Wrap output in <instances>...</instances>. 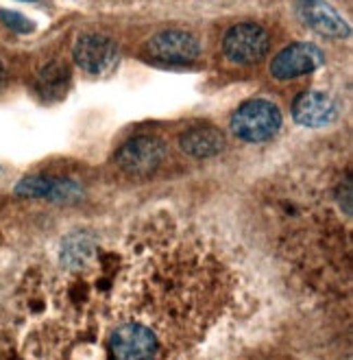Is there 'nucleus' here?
<instances>
[{
    "label": "nucleus",
    "mask_w": 353,
    "mask_h": 360,
    "mask_svg": "<svg viewBox=\"0 0 353 360\" xmlns=\"http://www.w3.org/2000/svg\"><path fill=\"white\" fill-rule=\"evenodd\" d=\"M61 269L70 275L64 360H102L107 338L127 326L151 328L185 356L222 316L232 292L222 262L168 219H151L120 247L70 236Z\"/></svg>",
    "instance_id": "f257e3e1"
},
{
    "label": "nucleus",
    "mask_w": 353,
    "mask_h": 360,
    "mask_svg": "<svg viewBox=\"0 0 353 360\" xmlns=\"http://www.w3.org/2000/svg\"><path fill=\"white\" fill-rule=\"evenodd\" d=\"M281 127V112L277 105L264 98H253L242 103L232 116V129L238 138L246 142L271 140Z\"/></svg>",
    "instance_id": "f03ea898"
},
{
    "label": "nucleus",
    "mask_w": 353,
    "mask_h": 360,
    "mask_svg": "<svg viewBox=\"0 0 353 360\" xmlns=\"http://www.w3.org/2000/svg\"><path fill=\"white\" fill-rule=\"evenodd\" d=\"M268 49H271V37H268V33L260 25L253 22L232 27L222 39L225 55L234 63H240V66L258 63L260 59L266 57Z\"/></svg>",
    "instance_id": "7ed1b4c3"
},
{
    "label": "nucleus",
    "mask_w": 353,
    "mask_h": 360,
    "mask_svg": "<svg viewBox=\"0 0 353 360\" xmlns=\"http://www.w3.org/2000/svg\"><path fill=\"white\" fill-rule=\"evenodd\" d=\"M166 155V146L155 136H138L120 146L116 153V164L124 173L133 177H147L157 171Z\"/></svg>",
    "instance_id": "20e7f679"
},
{
    "label": "nucleus",
    "mask_w": 353,
    "mask_h": 360,
    "mask_svg": "<svg viewBox=\"0 0 353 360\" xmlns=\"http://www.w3.org/2000/svg\"><path fill=\"white\" fill-rule=\"evenodd\" d=\"M325 55L319 46L307 44V41H297L284 49L279 55H275L271 63V75L279 81L297 79L301 75L314 72L317 68L323 66Z\"/></svg>",
    "instance_id": "39448f33"
},
{
    "label": "nucleus",
    "mask_w": 353,
    "mask_h": 360,
    "mask_svg": "<svg viewBox=\"0 0 353 360\" xmlns=\"http://www.w3.org/2000/svg\"><path fill=\"white\" fill-rule=\"evenodd\" d=\"M72 55H74V61L86 72L102 75L116 63L118 49L112 37L100 35V33H88L76 39Z\"/></svg>",
    "instance_id": "423d86ee"
},
{
    "label": "nucleus",
    "mask_w": 353,
    "mask_h": 360,
    "mask_svg": "<svg viewBox=\"0 0 353 360\" xmlns=\"http://www.w3.org/2000/svg\"><path fill=\"white\" fill-rule=\"evenodd\" d=\"M149 53L166 63H188L194 61L201 53L199 39L188 31L168 29L151 37Z\"/></svg>",
    "instance_id": "0eeeda50"
},
{
    "label": "nucleus",
    "mask_w": 353,
    "mask_h": 360,
    "mask_svg": "<svg viewBox=\"0 0 353 360\" xmlns=\"http://www.w3.org/2000/svg\"><path fill=\"white\" fill-rule=\"evenodd\" d=\"M338 108L334 98L325 92H303L295 105H293V118L301 127H309V129H317V127H325L336 118Z\"/></svg>",
    "instance_id": "6e6552de"
},
{
    "label": "nucleus",
    "mask_w": 353,
    "mask_h": 360,
    "mask_svg": "<svg viewBox=\"0 0 353 360\" xmlns=\"http://www.w3.org/2000/svg\"><path fill=\"white\" fill-rule=\"evenodd\" d=\"M297 13L303 22L327 37H347L349 27L345 20L323 0H299Z\"/></svg>",
    "instance_id": "1a4fd4ad"
},
{
    "label": "nucleus",
    "mask_w": 353,
    "mask_h": 360,
    "mask_svg": "<svg viewBox=\"0 0 353 360\" xmlns=\"http://www.w3.org/2000/svg\"><path fill=\"white\" fill-rule=\"evenodd\" d=\"M179 146L194 158H212L222 151L225 138L214 127H194L179 138Z\"/></svg>",
    "instance_id": "9d476101"
},
{
    "label": "nucleus",
    "mask_w": 353,
    "mask_h": 360,
    "mask_svg": "<svg viewBox=\"0 0 353 360\" xmlns=\"http://www.w3.org/2000/svg\"><path fill=\"white\" fill-rule=\"evenodd\" d=\"M72 184L61 179H48V177H27L15 186V195L20 197H48V199H64L70 197Z\"/></svg>",
    "instance_id": "9b49d317"
},
{
    "label": "nucleus",
    "mask_w": 353,
    "mask_h": 360,
    "mask_svg": "<svg viewBox=\"0 0 353 360\" xmlns=\"http://www.w3.org/2000/svg\"><path fill=\"white\" fill-rule=\"evenodd\" d=\"M0 20L9 27V29H13V31H18V33H29V31H33V22L29 18H25V15H20V13H15V11H0Z\"/></svg>",
    "instance_id": "f8f14e48"
},
{
    "label": "nucleus",
    "mask_w": 353,
    "mask_h": 360,
    "mask_svg": "<svg viewBox=\"0 0 353 360\" xmlns=\"http://www.w3.org/2000/svg\"><path fill=\"white\" fill-rule=\"evenodd\" d=\"M5 81H7V70H5V66H3V63H0V90H3Z\"/></svg>",
    "instance_id": "ddd939ff"
},
{
    "label": "nucleus",
    "mask_w": 353,
    "mask_h": 360,
    "mask_svg": "<svg viewBox=\"0 0 353 360\" xmlns=\"http://www.w3.org/2000/svg\"><path fill=\"white\" fill-rule=\"evenodd\" d=\"M25 3H31V0H25Z\"/></svg>",
    "instance_id": "4468645a"
}]
</instances>
